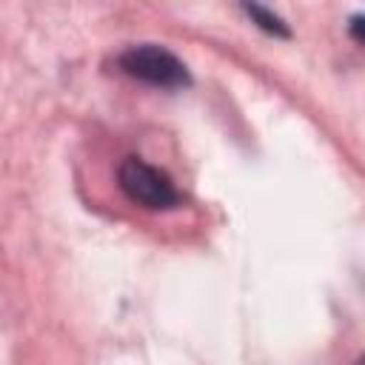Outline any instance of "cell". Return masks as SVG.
<instances>
[{
	"label": "cell",
	"mask_w": 365,
	"mask_h": 365,
	"mask_svg": "<svg viewBox=\"0 0 365 365\" xmlns=\"http://www.w3.org/2000/svg\"><path fill=\"white\" fill-rule=\"evenodd\" d=\"M117 180H120L123 194L148 211H168V208L182 205V194L177 191L174 180L163 168L140 157H125L120 163Z\"/></svg>",
	"instance_id": "6da1fadb"
},
{
	"label": "cell",
	"mask_w": 365,
	"mask_h": 365,
	"mask_svg": "<svg viewBox=\"0 0 365 365\" xmlns=\"http://www.w3.org/2000/svg\"><path fill=\"white\" fill-rule=\"evenodd\" d=\"M117 66L123 68V74L143 80L148 86H160V88H182L191 83L185 63L171 54L163 46L154 43H143V46H131L120 54Z\"/></svg>",
	"instance_id": "7a4b0ae2"
},
{
	"label": "cell",
	"mask_w": 365,
	"mask_h": 365,
	"mask_svg": "<svg viewBox=\"0 0 365 365\" xmlns=\"http://www.w3.org/2000/svg\"><path fill=\"white\" fill-rule=\"evenodd\" d=\"M242 11L262 29V31H268V34H277V37H288L291 31H288V26H285V20L279 17V14H274L271 9H265V6H242Z\"/></svg>",
	"instance_id": "3957f363"
}]
</instances>
